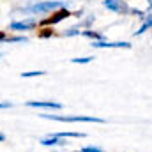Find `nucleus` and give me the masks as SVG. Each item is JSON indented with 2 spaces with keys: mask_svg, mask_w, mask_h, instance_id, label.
<instances>
[{
  "mask_svg": "<svg viewBox=\"0 0 152 152\" xmlns=\"http://www.w3.org/2000/svg\"><path fill=\"white\" fill-rule=\"evenodd\" d=\"M37 27V20L30 18V20H23V21H12L9 25L11 30H16V32H23V30H32Z\"/></svg>",
  "mask_w": 152,
  "mask_h": 152,
  "instance_id": "obj_4",
  "label": "nucleus"
},
{
  "mask_svg": "<svg viewBox=\"0 0 152 152\" xmlns=\"http://www.w3.org/2000/svg\"><path fill=\"white\" fill-rule=\"evenodd\" d=\"M94 60V57H83V58H73L71 62L73 64H88V62H92Z\"/></svg>",
  "mask_w": 152,
  "mask_h": 152,
  "instance_id": "obj_15",
  "label": "nucleus"
},
{
  "mask_svg": "<svg viewBox=\"0 0 152 152\" xmlns=\"http://www.w3.org/2000/svg\"><path fill=\"white\" fill-rule=\"evenodd\" d=\"M28 108H44V110H62V104L57 101H27Z\"/></svg>",
  "mask_w": 152,
  "mask_h": 152,
  "instance_id": "obj_5",
  "label": "nucleus"
},
{
  "mask_svg": "<svg viewBox=\"0 0 152 152\" xmlns=\"http://www.w3.org/2000/svg\"><path fill=\"white\" fill-rule=\"evenodd\" d=\"M46 75V71H28V73H21L23 78H34V76H42Z\"/></svg>",
  "mask_w": 152,
  "mask_h": 152,
  "instance_id": "obj_13",
  "label": "nucleus"
},
{
  "mask_svg": "<svg viewBox=\"0 0 152 152\" xmlns=\"http://www.w3.org/2000/svg\"><path fill=\"white\" fill-rule=\"evenodd\" d=\"M41 39H46V37H51L53 36V30L51 28H41V32L37 34Z\"/></svg>",
  "mask_w": 152,
  "mask_h": 152,
  "instance_id": "obj_14",
  "label": "nucleus"
},
{
  "mask_svg": "<svg viewBox=\"0 0 152 152\" xmlns=\"http://www.w3.org/2000/svg\"><path fill=\"white\" fill-rule=\"evenodd\" d=\"M149 28H152V18H151V20H147V21L140 27V30H136V32H134V36H142V34H143V32H147Z\"/></svg>",
  "mask_w": 152,
  "mask_h": 152,
  "instance_id": "obj_12",
  "label": "nucleus"
},
{
  "mask_svg": "<svg viewBox=\"0 0 152 152\" xmlns=\"http://www.w3.org/2000/svg\"><path fill=\"white\" fill-rule=\"evenodd\" d=\"M41 145H44V147H66V145H69V142L66 138H55V136L48 134L46 138L41 140Z\"/></svg>",
  "mask_w": 152,
  "mask_h": 152,
  "instance_id": "obj_7",
  "label": "nucleus"
},
{
  "mask_svg": "<svg viewBox=\"0 0 152 152\" xmlns=\"http://www.w3.org/2000/svg\"><path fill=\"white\" fill-rule=\"evenodd\" d=\"M5 140H7V136H5V134H4V133H2V131H0V143H4V142H5Z\"/></svg>",
  "mask_w": 152,
  "mask_h": 152,
  "instance_id": "obj_19",
  "label": "nucleus"
},
{
  "mask_svg": "<svg viewBox=\"0 0 152 152\" xmlns=\"http://www.w3.org/2000/svg\"><path fill=\"white\" fill-rule=\"evenodd\" d=\"M80 152H104V151L99 149V147H83Z\"/></svg>",
  "mask_w": 152,
  "mask_h": 152,
  "instance_id": "obj_17",
  "label": "nucleus"
},
{
  "mask_svg": "<svg viewBox=\"0 0 152 152\" xmlns=\"http://www.w3.org/2000/svg\"><path fill=\"white\" fill-rule=\"evenodd\" d=\"M39 117L42 118H50V120H57V122H96V124H104L106 120L104 118H99V117H85V115H73V117H67V115H51V113H41Z\"/></svg>",
  "mask_w": 152,
  "mask_h": 152,
  "instance_id": "obj_1",
  "label": "nucleus"
},
{
  "mask_svg": "<svg viewBox=\"0 0 152 152\" xmlns=\"http://www.w3.org/2000/svg\"><path fill=\"white\" fill-rule=\"evenodd\" d=\"M4 42H7V44H12V42H28V39L25 37V36H14V37H5Z\"/></svg>",
  "mask_w": 152,
  "mask_h": 152,
  "instance_id": "obj_11",
  "label": "nucleus"
},
{
  "mask_svg": "<svg viewBox=\"0 0 152 152\" xmlns=\"http://www.w3.org/2000/svg\"><path fill=\"white\" fill-rule=\"evenodd\" d=\"M104 7L110 9V11H113V12H117V14H126V12H129L127 4L122 2V0H106V2H104Z\"/></svg>",
  "mask_w": 152,
  "mask_h": 152,
  "instance_id": "obj_6",
  "label": "nucleus"
},
{
  "mask_svg": "<svg viewBox=\"0 0 152 152\" xmlns=\"http://www.w3.org/2000/svg\"><path fill=\"white\" fill-rule=\"evenodd\" d=\"M76 152H80V151H76Z\"/></svg>",
  "mask_w": 152,
  "mask_h": 152,
  "instance_id": "obj_21",
  "label": "nucleus"
},
{
  "mask_svg": "<svg viewBox=\"0 0 152 152\" xmlns=\"http://www.w3.org/2000/svg\"><path fill=\"white\" fill-rule=\"evenodd\" d=\"M71 16V12L66 9V7H62V9H58V11H55L50 18H44V20H41L39 21V25L41 27H48V25H55V23H60L62 20H66V18H69Z\"/></svg>",
  "mask_w": 152,
  "mask_h": 152,
  "instance_id": "obj_3",
  "label": "nucleus"
},
{
  "mask_svg": "<svg viewBox=\"0 0 152 152\" xmlns=\"http://www.w3.org/2000/svg\"><path fill=\"white\" fill-rule=\"evenodd\" d=\"M9 108H12V103H9V101L0 103V110H9Z\"/></svg>",
  "mask_w": 152,
  "mask_h": 152,
  "instance_id": "obj_18",
  "label": "nucleus"
},
{
  "mask_svg": "<svg viewBox=\"0 0 152 152\" xmlns=\"http://www.w3.org/2000/svg\"><path fill=\"white\" fill-rule=\"evenodd\" d=\"M62 7V2H57V0H48V2H37V4H32L25 9H20L23 14L30 12V14H46V12H53L57 9Z\"/></svg>",
  "mask_w": 152,
  "mask_h": 152,
  "instance_id": "obj_2",
  "label": "nucleus"
},
{
  "mask_svg": "<svg viewBox=\"0 0 152 152\" xmlns=\"http://www.w3.org/2000/svg\"><path fill=\"white\" fill-rule=\"evenodd\" d=\"M92 48H131L129 42H108V41H92Z\"/></svg>",
  "mask_w": 152,
  "mask_h": 152,
  "instance_id": "obj_8",
  "label": "nucleus"
},
{
  "mask_svg": "<svg viewBox=\"0 0 152 152\" xmlns=\"http://www.w3.org/2000/svg\"><path fill=\"white\" fill-rule=\"evenodd\" d=\"M151 7H152V0H151Z\"/></svg>",
  "mask_w": 152,
  "mask_h": 152,
  "instance_id": "obj_20",
  "label": "nucleus"
},
{
  "mask_svg": "<svg viewBox=\"0 0 152 152\" xmlns=\"http://www.w3.org/2000/svg\"><path fill=\"white\" fill-rule=\"evenodd\" d=\"M50 136H55V138H85L87 134L85 133H50Z\"/></svg>",
  "mask_w": 152,
  "mask_h": 152,
  "instance_id": "obj_9",
  "label": "nucleus"
},
{
  "mask_svg": "<svg viewBox=\"0 0 152 152\" xmlns=\"http://www.w3.org/2000/svg\"><path fill=\"white\" fill-rule=\"evenodd\" d=\"M78 34H81V32L78 30V27H71V28H67V30L64 32V36H66V37H71V36H78Z\"/></svg>",
  "mask_w": 152,
  "mask_h": 152,
  "instance_id": "obj_16",
  "label": "nucleus"
},
{
  "mask_svg": "<svg viewBox=\"0 0 152 152\" xmlns=\"http://www.w3.org/2000/svg\"><path fill=\"white\" fill-rule=\"evenodd\" d=\"M81 36H85V37H90L94 39V41H103V34H97V32H92V30H85V32H81Z\"/></svg>",
  "mask_w": 152,
  "mask_h": 152,
  "instance_id": "obj_10",
  "label": "nucleus"
}]
</instances>
